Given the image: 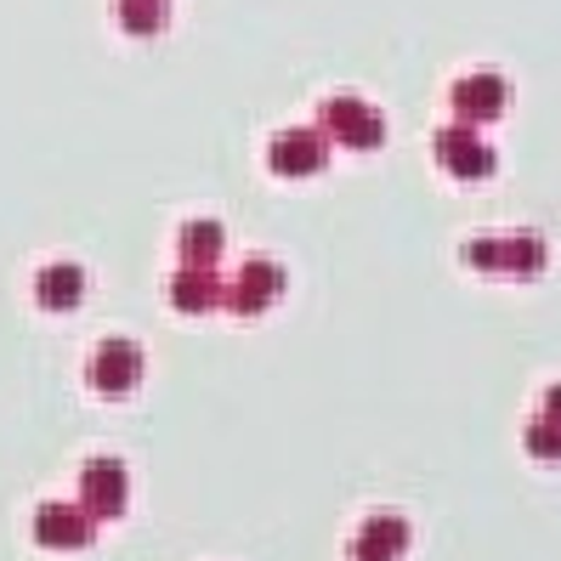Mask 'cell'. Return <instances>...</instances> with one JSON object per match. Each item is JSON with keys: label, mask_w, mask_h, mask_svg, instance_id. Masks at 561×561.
I'll list each match as a JSON object with an SVG mask.
<instances>
[{"label": "cell", "mask_w": 561, "mask_h": 561, "mask_svg": "<svg viewBox=\"0 0 561 561\" xmlns=\"http://www.w3.org/2000/svg\"><path fill=\"white\" fill-rule=\"evenodd\" d=\"M142 380V352L137 341H103V352L91 357V386L108 391V398H119V391H130Z\"/></svg>", "instance_id": "obj_1"}, {"label": "cell", "mask_w": 561, "mask_h": 561, "mask_svg": "<svg viewBox=\"0 0 561 561\" xmlns=\"http://www.w3.org/2000/svg\"><path fill=\"white\" fill-rule=\"evenodd\" d=\"M35 295H41V307L69 312V307H80V295H85V273L75 267V261H57V267H46L35 278Z\"/></svg>", "instance_id": "obj_8"}, {"label": "cell", "mask_w": 561, "mask_h": 561, "mask_svg": "<svg viewBox=\"0 0 561 561\" xmlns=\"http://www.w3.org/2000/svg\"><path fill=\"white\" fill-rule=\"evenodd\" d=\"M437 159H448L454 176H488V171H493V153H488L482 142L466 137V125L443 130V137H437Z\"/></svg>", "instance_id": "obj_7"}, {"label": "cell", "mask_w": 561, "mask_h": 561, "mask_svg": "<svg viewBox=\"0 0 561 561\" xmlns=\"http://www.w3.org/2000/svg\"><path fill=\"white\" fill-rule=\"evenodd\" d=\"M216 250H221V227H216V221H193L187 233H182V255L193 261V267L216 261Z\"/></svg>", "instance_id": "obj_11"}, {"label": "cell", "mask_w": 561, "mask_h": 561, "mask_svg": "<svg viewBox=\"0 0 561 561\" xmlns=\"http://www.w3.org/2000/svg\"><path fill=\"white\" fill-rule=\"evenodd\" d=\"M278 284H284V273L273 267V261H250L244 278H239V289H233V301H239L244 312H255V307H267L273 295H278Z\"/></svg>", "instance_id": "obj_10"}, {"label": "cell", "mask_w": 561, "mask_h": 561, "mask_svg": "<svg viewBox=\"0 0 561 561\" xmlns=\"http://www.w3.org/2000/svg\"><path fill=\"white\" fill-rule=\"evenodd\" d=\"M454 108H459V119H493V114L505 108V80H500V75L459 80V85H454Z\"/></svg>", "instance_id": "obj_6"}, {"label": "cell", "mask_w": 561, "mask_h": 561, "mask_svg": "<svg viewBox=\"0 0 561 561\" xmlns=\"http://www.w3.org/2000/svg\"><path fill=\"white\" fill-rule=\"evenodd\" d=\"M550 420H561V386H550Z\"/></svg>", "instance_id": "obj_14"}, {"label": "cell", "mask_w": 561, "mask_h": 561, "mask_svg": "<svg viewBox=\"0 0 561 561\" xmlns=\"http://www.w3.org/2000/svg\"><path fill=\"white\" fill-rule=\"evenodd\" d=\"M318 164H323L318 130H284V137L273 142V171L278 176H312Z\"/></svg>", "instance_id": "obj_5"}, {"label": "cell", "mask_w": 561, "mask_h": 561, "mask_svg": "<svg viewBox=\"0 0 561 561\" xmlns=\"http://www.w3.org/2000/svg\"><path fill=\"white\" fill-rule=\"evenodd\" d=\"M171 295H176V307H182V312H199V307L216 301V278H205V273H182V278L171 284Z\"/></svg>", "instance_id": "obj_12"}, {"label": "cell", "mask_w": 561, "mask_h": 561, "mask_svg": "<svg viewBox=\"0 0 561 561\" xmlns=\"http://www.w3.org/2000/svg\"><path fill=\"white\" fill-rule=\"evenodd\" d=\"M403 539H409V527L398 516H369L363 522V539H357V561H398Z\"/></svg>", "instance_id": "obj_9"}, {"label": "cell", "mask_w": 561, "mask_h": 561, "mask_svg": "<svg viewBox=\"0 0 561 561\" xmlns=\"http://www.w3.org/2000/svg\"><path fill=\"white\" fill-rule=\"evenodd\" d=\"M80 493H85L91 516H119L125 511V466L119 459H91L80 477Z\"/></svg>", "instance_id": "obj_3"}, {"label": "cell", "mask_w": 561, "mask_h": 561, "mask_svg": "<svg viewBox=\"0 0 561 561\" xmlns=\"http://www.w3.org/2000/svg\"><path fill=\"white\" fill-rule=\"evenodd\" d=\"M323 119H329V130H335L346 148H380V137H386L380 114L369 103H357V96H335V103L323 108Z\"/></svg>", "instance_id": "obj_2"}, {"label": "cell", "mask_w": 561, "mask_h": 561, "mask_svg": "<svg viewBox=\"0 0 561 561\" xmlns=\"http://www.w3.org/2000/svg\"><path fill=\"white\" fill-rule=\"evenodd\" d=\"M35 539L51 545V550H75V545L91 539V516L75 511V505H41V516H35Z\"/></svg>", "instance_id": "obj_4"}, {"label": "cell", "mask_w": 561, "mask_h": 561, "mask_svg": "<svg viewBox=\"0 0 561 561\" xmlns=\"http://www.w3.org/2000/svg\"><path fill=\"white\" fill-rule=\"evenodd\" d=\"M527 448L545 454V459H561V420H539L534 432H527Z\"/></svg>", "instance_id": "obj_13"}]
</instances>
